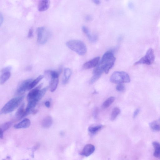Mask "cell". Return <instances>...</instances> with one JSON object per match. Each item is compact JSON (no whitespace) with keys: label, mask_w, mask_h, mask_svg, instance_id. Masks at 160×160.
Segmentation results:
<instances>
[{"label":"cell","mask_w":160,"mask_h":160,"mask_svg":"<svg viewBox=\"0 0 160 160\" xmlns=\"http://www.w3.org/2000/svg\"><path fill=\"white\" fill-rule=\"evenodd\" d=\"M95 150V147L94 145L91 144H88L84 147L80 154L86 157H88L92 154Z\"/></svg>","instance_id":"9"},{"label":"cell","mask_w":160,"mask_h":160,"mask_svg":"<svg viewBox=\"0 0 160 160\" xmlns=\"http://www.w3.org/2000/svg\"><path fill=\"white\" fill-rule=\"evenodd\" d=\"M45 105L47 108H49L50 106V103L49 101H47L45 103Z\"/></svg>","instance_id":"36"},{"label":"cell","mask_w":160,"mask_h":160,"mask_svg":"<svg viewBox=\"0 0 160 160\" xmlns=\"http://www.w3.org/2000/svg\"><path fill=\"white\" fill-rule=\"evenodd\" d=\"M120 111L119 108L118 107L114 108L113 109L111 114V120H114L120 113Z\"/></svg>","instance_id":"25"},{"label":"cell","mask_w":160,"mask_h":160,"mask_svg":"<svg viewBox=\"0 0 160 160\" xmlns=\"http://www.w3.org/2000/svg\"><path fill=\"white\" fill-rule=\"evenodd\" d=\"M26 116V111L25 109V104H23L16 112V119L20 120Z\"/></svg>","instance_id":"15"},{"label":"cell","mask_w":160,"mask_h":160,"mask_svg":"<svg viewBox=\"0 0 160 160\" xmlns=\"http://www.w3.org/2000/svg\"><path fill=\"white\" fill-rule=\"evenodd\" d=\"M155 59V55L153 50L151 48L148 49L145 55L134 64V65L140 64L150 65Z\"/></svg>","instance_id":"6"},{"label":"cell","mask_w":160,"mask_h":160,"mask_svg":"<svg viewBox=\"0 0 160 160\" xmlns=\"http://www.w3.org/2000/svg\"><path fill=\"white\" fill-rule=\"evenodd\" d=\"M116 89L119 92H123L125 90V87L122 84H119L116 87Z\"/></svg>","instance_id":"28"},{"label":"cell","mask_w":160,"mask_h":160,"mask_svg":"<svg viewBox=\"0 0 160 160\" xmlns=\"http://www.w3.org/2000/svg\"><path fill=\"white\" fill-rule=\"evenodd\" d=\"M24 98V96H23L12 99L4 106L1 113L6 114L13 111L19 106Z\"/></svg>","instance_id":"3"},{"label":"cell","mask_w":160,"mask_h":160,"mask_svg":"<svg viewBox=\"0 0 160 160\" xmlns=\"http://www.w3.org/2000/svg\"><path fill=\"white\" fill-rule=\"evenodd\" d=\"M140 112V110L139 109H137L134 112L133 117L134 118H135L138 115Z\"/></svg>","instance_id":"31"},{"label":"cell","mask_w":160,"mask_h":160,"mask_svg":"<svg viewBox=\"0 0 160 160\" xmlns=\"http://www.w3.org/2000/svg\"><path fill=\"white\" fill-rule=\"evenodd\" d=\"M115 58L112 51H108L103 55L101 60L99 62L93 71V74L102 75L103 72L107 74L114 66Z\"/></svg>","instance_id":"1"},{"label":"cell","mask_w":160,"mask_h":160,"mask_svg":"<svg viewBox=\"0 0 160 160\" xmlns=\"http://www.w3.org/2000/svg\"><path fill=\"white\" fill-rule=\"evenodd\" d=\"M111 82L117 84L129 83L130 82L129 75L124 71H115L111 75Z\"/></svg>","instance_id":"4"},{"label":"cell","mask_w":160,"mask_h":160,"mask_svg":"<svg viewBox=\"0 0 160 160\" xmlns=\"http://www.w3.org/2000/svg\"><path fill=\"white\" fill-rule=\"evenodd\" d=\"M31 125L30 120L26 118L15 125L14 126V127L16 129H26L29 127Z\"/></svg>","instance_id":"14"},{"label":"cell","mask_w":160,"mask_h":160,"mask_svg":"<svg viewBox=\"0 0 160 160\" xmlns=\"http://www.w3.org/2000/svg\"><path fill=\"white\" fill-rule=\"evenodd\" d=\"M102 127L103 126L101 125L92 126L89 128L88 131L91 133L95 134L101 129Z\"/></svg>","instance_id":"22"},{"label":"cell","mask_w":160,"mask_h":160,"mask_svg":"<svg viewBox=\"0 0 160 160\" xmlns=\"http://www.w3.org/2000/svg\"><path fill=\"white\" fill-rule=\"evenodd\" d=\"M53 124V120L50 116L45 117L42 120L41 123L42 126L44 128L47 129L50 128Z\"/></svg>","instance_id":"19"},{"label":"cell","mask_w":160,"mask_h":160,"mask_svg":"<svg viewBox=\"0 0 160 160\" xmlns=\"http://www.w3.org/2000/svg\"><path fill=\"white\" fill-rule=\"evenodd\" d=\"M151 130L154 132L160 131V118L157 121L152 122L149 124Z\"/></svg>","instance_id":"20"},{"label":"cell","mask_w":160,"mask_h":160,"mask_svg":"<svg viewBox=\"0 0 160 160\" xmlns=\"http://www.w3.org/2000/svg\"><path fill=\"white\" fill-rule=\"evenodd\" d=\"M82 30L90 41L93 43L96 42L98 39V36L97 35L91 34L88 28L86 26H83Z\"/></svg>","instance_id":"12"},{"label":"cell","mask_w":160,"mask_h":160,"mask_svg":"<svg viewBox=\"0 0 160 160\" xmlns=\"http://www.w3.org/2000/svg\"><path fill=\"white\" fill-rule=\"evenodd\" d=\"M32 79H27L23 81L17 90L18 94H22L29 90L30 85L32 81Z\"/></svg>","instance_id":"8"},{"label":"cell","mask_w":160,"mask_h":160,"mask_svg":"<svg viewBox=\"0 0 160 160\" xmlns=\"http://www.w3.org/2000/svg\"><path fill=\"white\" fill-rule=\"evenodd\" d=\"M37 42L40 45L45 44L51 36L50 31L44 27H39L37 29Z\"/></svg>","instance_id":"5"},{"label":"cell","mask_w":160,"mask_h":160,"mask_svg":"<svg viewBox=\"0 0 160 160\" xmlns=\"http://www.w3.org/2000/svg\"><path fill=\"white\" fill-rule=\"evenodd\" d=\"M99 113V109L98 108H96L95 109V110L94 113H93V115L94 116V118L95 119H97L98 117V115Z\"/></svg>","instance_id":"30"},{"label":"cell","mask_w":160,"mask_h":160,"mask_svg":"<svg viewBox=\"0 0 160 160\" xmlns=\"http://www.w3.org/2000/svg\"><path fill=\"white\" fill-rule=\"evenodd\" d=\"M33 29L32 28L30 29L28 34V37L29 38H31L33 36Z\"/></svg>","instance_id":"29"},{"label":"cell","mask_w":160,"mask_h":160,"mask_svg":"<svg viewBox=\"0 0 160 160\" xmlns=\"http://www.w3.org/2000/svg\"><path fill=\"white\" fill-rule=\"evenodd\" d=\"M100 57H97L85 63L83 66L84 69H87L96 67L99 62Z\"/></svg>","instance_id":"10"},{"label":"cell","mask_w":160,"mask_h":160,"mask_svg":"<svg viewBox=\"0 0 160 160\" xmlns=\"http://www.w3.org/2000/svg\"><path fill=\"white\" fill-rule=\"evenodd\" d=\"M50 1L48 0L40 1L38 5V8L40 12H43L48 9L50 6Z\"/></svg>","instance_id":"13"},{"label":"cell","mask_w":160,"mask_h":160,"mask_svg":"<svg viewBox=\"0 0 160 160\" xmlns=\"http://www.w3.org/2000/svg\"><path fill=\"white\" fill-rule=\"evenodd\" d=\"M42 84H40L39 86L32 90L28 94L27 96V100L28 101H35L37 97L39 92L40 91Z\"/></svg>","instance_id":"11"},{"label":"cell","mask_w":160,"mask_h":160,"mask_svg":"<svg viewBox=\"0 0 160 160\" xmlns=\"http://www.w3.org/2000/svg\"><path fill=\"white\" fill-rule=\"evenodd\" d=\"M101 75L97 74H93V76L92 78L90 81V83L91 84H93L95 83L96 81L98 80L99 78L101 77Z\"/></svg>","instance_id":"27"},{"label":"cell","mask_w":160,"mask_h":160,"mask_svg":"<svg viewBox=\"0 0 160 160\" xmlns=\"http://www.w3.org/2000/svg\"><path fill=\"white\" fill-rule=\"evenodd\" d=\"M12 125V122H8L2 124L1 127V129L4 132L7 130Z\"/></svg>","instance_id":"26"},{"label":"cell","mask_w":160,"mask_h":160,"mask_svg":"<svg viewBox=\"0 0 160 160\" xmlns=\"http://www.w3.org/2000/svg\"><path fill=\"white\" fill-rule=\"evenodd\" d=\"M37 103V102L33 101H28V103L26 110V116L32 113Z\"/></svg>","instance_id":"17"},{"label":"cell","mask_w":160,"mask_h":160,"mask_svg":"<svg viewBox=\"0 0 160 160\" xmlns=\"http://www.w3.org/2000/svg\"><path fill=\"white\" fill-rule=\"evenodd\" d=\"M4 137V132L1 130H0V138L3 139Z\"/></svg>","instance_id":"35"},{"label":"cell","mask_w":160,"mask_h":160,"mask_svg":"<svg viewBox=\"0 0 160 160\" xmlns=\"http://www.w3.org/2000/svg\"><path fill=\"white\" fill-rule=\"evenodd\" d=\"M12 68L8 66L3 68L1 71L2 74L0 78V83L3 85L6 83L11 76V71Z\"/></svg>","instance_id":"7"},{"label":"cell","mask_w":160,"mask_h":160,"mask_svg":"<svg viewBox=\"0 0 160 160\" xmlns=\"http://www.w3.org/2000/svg\"><path fill=\"white\" fill-rule=\"evenodd\" d=\"M93 2L96 5H99L101 3V2L98 0H94Z\"/></svg>","instance_id":"34"},{"label":"cell","mask_w":160,"mask_h":160,"mask_svg":"<svg viewBox=\"0 0 160 160\" xmlns=\"http://www.w3.org/2000/svg\"><path fill=\"white\" fill-rule=\"evenodd\" d=\"M0 25H1V26H2V24L3 23L4 21V17L2 15V13H1V15H0Z\"/></svg>","instance_id":"33"},{"label":"cell","mask_w":160,"mask_h":160,"mask_svg":"<svg viewBox=\"0 0 160 160\" xmlns=\"http://www.w3.org/2000/svg\"><path fill=\"white\" fill-rule=\"evenodd\" d=\"M59 82V78H50L49 88L50 91L53 92L56 89Z\"/></svg>","instance_id":"16"},{"label":"cell","mask_w":160,"mask_h":160,"mask_svg":"<svg viewBox=\"0 0 160 160\" xmlns=\"http://www.w3.org/2000/svg\"><path fill=\"white\" fill-rule=\"evenodd\" d=\"M152 144L154 149V156L157 158H160V144L157 142L154 141L153 142Z\"/></svg>","instance_id":"21"},{"label":"cell","mask_w":160,"mask_h":160,"mask_svg":"<svg viewBox=\"0 0 160 160\" xmlns=\"http://www.w3.org/2000/svg\"><path fill=\"white\" fill-rule=\"evenodd\" d=\"M115 98L113 97H111L106 100L103 103L102 107L103 109L109 107L114 101Z\"/></svg>","instance_id":"24"},{"label":"cell","mask_w":160,"mask_h":160,"mask_svg":"<svg viewBox=\"0 0 160 160\" xmlns=\"http://www.w3.org/2000/svg\"><path fill=\"white\" fill-rule=\"evenodd\" d=\"M92 20V18L90 16H87L85 17V20L87 21H90Z\"/></svg>","instance_id":"32"},{"label":"cell","mask_w":160,"mask_h":160,"mask_svg":"<svg viewBox=\"0 0 160 160\" xmlns=\"http://www.w3.org/2000/svg\"><path fill=\"white\" fill-rule=\"evenodd\" d=\"M66 45L70 49L80 55H84L87 52L86 45L81 40H70L66 42Z\"/></svg>","instance_id":"2"},{"label":"cell","mask_w":160,"mask_h":160,"mask_svg":"<svg viewBox=\"0 0 160 160\" xmlns=\"http://www.w3.org/2000/svg\"><path fill=\"white\" fill-rule=\"evenodd\" d=\"M72 74L71 70L68 68H66L64 69V77L62 83L64 85L66 84L68 82Z\"/></svg>","instance_id":"18"},{"label":"cell","mask_w":160,"mask_h":160,"mask_svg":"<svg viewBox=\"0 0 160 160\" xmlns=\"http://www.w3.org/2000/svg\"><path fill=\"white\" fill-rule=\"evenodd\" d=\"M2 160H5V159H3Z\"/></svg>","instance_id":"37"},{"label":"cell","mask_w":160,"mask_h":160,"mask_svg":"<svg viewBox=\"0 0 160 160\" xmlns=\"http://www.w3.org/2000/svg\"><path fill=\"white\" fill-rule=\"evenodd\" d=\"M44 76L42 75H40L37 77L31 83L29 90L32 89L35 87L43 78Z\"/></svg>","instance_id":"23"}]
</instances>
